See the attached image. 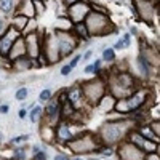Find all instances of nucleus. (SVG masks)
<instances>
[{"label":"nucleus","mask_w":160,"mask_h":160,"mask_svg":"<svg viewBox=\"0 0 160 160\" xmlns=\"http://www.w3.org/2000/svg\"><path fill=\"white\" fill-rule=\"evenodd\" d=\"M87 19L88 21H95V26H90V27H87L88 29V32H90V35L91 34H104L106 32V27L107 26H110V21H109V18H106L102 15V13H96V11H90L88 13V16H87Z\"/></svg>","instance_id":"1"},{"label":"nucleus","mask_w":160,"mask_h":160,"mask_svg":"<svg viewBox=\"0 0 160 160\" xmlns=\"http://www.w3.org/2000/svg\"><path fill=\"white\" fill-rule=\"evenodd\" d=\"M58 37H59V48H61V53L62 54H69L72 50H74V47H75V40L74 37L71 35V34H67V32H59L58 34Z\"/></svg>","instance_id":"2"},{"label":"nucleus","mask_w":160,"mask_h":160,"mask_svg":"<svg viewBox=\"0 0 160 160\" xmlns=\"http://www.w3.org/2000/svg\"><path fill=\"white\" fill-rule=\"evenodd\" d=\"M11 32H13V27H8L6 32L3 34V37L0 39V53H3V54H8L11 51L13 37H15V35H11Z\"/></svg>","instance_id":"3"},{"label":"nucleus","mask_w":160,"mask_h":160,"mask_svg":"<svg viewBox=\"0 0 160 160\" xmlns=\"http://www.w3.org/2000/svg\"><path fill=\"white\" fill-rule=\"evenodd\" d=\"M143 102H144V91H138L125 102V107H127L128 110H135L136 107H140Z\"/></svg>","instance_id":"4"},{"label":"nucleus","mask_w":160,"mask_h":160,"mask_svg":"<svg viewBox=\"0 0 160 160\" xmlns=\"http://www.w3.org/2000/svg\"><path fill=\"white\" fill-rule=\"evenodd\" d=\"M80 96H82V90L79 87H75L72 90H69L67 91V98H69V104H71L72 107H77L79 102H80Z\"/></svg>","instance_id":"5"},{"label":"nucleus","mask_w":160,"mask_h":160,"mask_svg":"<svg viewBox=\"0 0 160 160\" xmlns=\"http://www.w3.org/2000/svg\"><path fill=\"white\" fill-rule=\"evenodd\" d=\"M27 53L31 54H37L39 53V39H37V34H31L27 37Z\"/></svg>","instance_id":"6"},{"label":"nucleus","mask_w":160,"mask_h":160,"mask_svg":"<svg viewBox=\"0 0 160 160\" xmlns=\"http://www.w3.org/2000/svg\"><path fill=\"white\" fill-rule=\"evenodd\" d=\"M15 10V0H0V13L11 15Z\"/></svg>","instance_id":"7"},{"label":"nucleus","mask_w":160,"mask_h":160,"mask_svg":"<svg viewBox=\"0 0 160 160\" xmlns=\"http://www.w3.org/2000/svg\"><path fill=\"white\" fill-rule=\"evenodd\" d=\"M71 131H69V128H67V125L66 123H61L59 127H58V140L59 141H69L71 140Z\"/></svg>","instance_id":"8"},{"label":"nucleus","mask_w":160,"mask_h":160,"mask_svg":"<svg viewBox=\"0 0 160 160\" xmlns=\"http://www.w3.org/2000/svg\"><path fill=\"white\" fill-rule=\"evenodd\" d=\"M119 85L125 90L133 87V77L130 74H119Z\"/></svg>","instance_id":"9"},{"label":"nucleus","mask_w":160,"mask_h":160,"mask_svg":"<svg viewBox=\"0 0 160 160\" xmlns=\"http://www.w3.org/2000/svg\"><path fill=\"white\" fill-rule=\"evenodd\" d=\"M74 29H75V32H77V35H79L80 39H83V40L90 39V32H88L87 26L83 24V23H77V24H74Z\"/></svg>","instance_id":"10"},{"label":"nucleus","mask_w":160,"mask_h":160,"mask_svg":"<svg viewBox=\"0 0 160 160\" xmlns=\"http://www.w3.org/2000/svg\"><path fill=\"white\" fill-rule=\"evenodd\" d=\"M59 107H61V104L58 101L50 102V104H48V107H47V114L50 115V117H54V115L59 112Z\"/></svg>","instance_id":"11"},{"label":"nucleus","mask_w":160,"mask_h":160,"mask_svg":"<svg viewBox=\"0 0 160 160\" xmlns=\"http://www.w3.org/2000/svg\"><path fill=\"white\" fill-rule=\"evenodd\" d=\"M102 59H104V61H114V59H115V51H114V48H106V50L102 51Z\"/></svg>","instance_id":"12"},{"label":"nucleus","mask_w":160,"mask_h":160,"mask_svg":"<svg viewBox=\"0 0 160 160\" xmlns=\"http://www.w3.org/2000/svg\"><path fill=\"white\" fill-rule=\"evenodd\" d=\"M27 95H29V90L27 88H19L18 91H16V95H15V98L18 99V101H23V99H26L27 98Z\"/></svg>","instance_id":"13"},{"label":"nucleus","mask_w":160,"mask_h":160,"mask_svg":"<svg viewBox=\"0 0 160 160\" xmlns=\"http://www.w3.org/2000/svg\"><path fill=\"white\" fill-rule=\"evenodd\" d=\"M40 115H42V109H40V107H34L32 112H31V122H34V123L39 122Z\"/></svg>","instance_id":"14"},{"label":"nucleus","mask_w":160,"mask_h":160,"mask_svg":"<svg viewBox=\"0 0 160 160\" xmlns=\"http://www.w3.org/2000/svg\"><path fill=\"white\" fill-rule=\"evenodd\" d=\"M138 64H140L143 74H146V75L149 74V64H147V61H146L144 58H140V59H138Z\"/></svg>","instance_id":"15"},{"label":"nucleus","mask_w":160,"mask_h":160,"mask_svg":"<svg viewBox=\"0 0 160 160\" xmlns=\"http://www.w3.org/2000/svg\"><path fill=\"white\" fill-rule=\"evenodd\" d=\"M141 135H143V136L146 135V136H147V140H151L152 143H155V140H157V138H155V135L152 133V131H151L149 128H141ZM157 141H158V140H157Z\"/></svg>","instance_id":"16"},{"label":"nucleus","mask_w":160,"mask_h":160,"mask_svg":"<svg viewBox=\"0 0 160 160\" xmlns=\"http://www.w3.org/2000/svg\"><path fill=\"white\" fill-rule=\"evenodd\" d=\"M51 98V90H43V91L40 93V96H39V99L42 101V102H45V101H48Z\"/></svg>","instance_id":"17"},{"label":"nucleus","mask_w":160,"mask_h":160,"mask_svg":"<svg viewBox=\"0 0 160 160\" xmlns=\"http://www.w3.org/2000/svg\"><path fill=\"white\" fill-rule=\"evenodd\" d=\"M6 29H8V27H6V23H5V18L0 15V37L3 35V34L6 32Z\"/></svg>","instance_id":"18"},{"label":"nucleus","mask_w":160,"mask_h":160,"mask_svg":"<svg viewBox=\"0 0 160 160\" xmlns=\"http://www.w3.org/2000/svg\"><path fill=\"white\" fill-rule=\"evenodd\" d=\"M114 48H115V50H123V48H127V45H125V42H123L122 39H119V40L115 42Z\"/></svg>","instance_id":"19"},{"label":"nucleus","mask_w":160,"mask_h":160,"mask_svg":"<svg viewBox=\"0 0 160 160\" xmlns=\"http://www.w3.org/2000/svg\"><path fill=\"white\" fill-rule=\"evenodd\" d=\"M15 157H16L18 160L24 158V149H23V147H18V149L15 151Z\"/></svg>","instance_id":"20"},{"label":"nucleus","mask_w":160,"mask_h":160,"mask_svg":"<svg viewBox=\"0 0 160 160\" xmlns=\"http://www.w3.org/2000/svg\"><path fill=\"white\" fill-rule=\"evenodd\" d=\"M80 59H82V54H77V56H74V59H72L71 62H69V66H71V67L74 69L75 66L79 64V61H80Z\"/></svg>","instance_id":"21"},{"label":"nucleus","mask_w":160,"mask_h":160,"mask_svg":"<svg viewBox=\"0 0 160 160\" xmlns=\"http://www.w3.org/2000/svg\"><path fill=\"white\" fill-rule=\"evenodd\" d=\"M71 72H72V67L69 66V64H67V66H64V67L61 69V75H64V77H66V75H69Z\"/></svg>","instance_id":"22"},{"label":"nucleus","mask_w":160,"mask_h":160,"mask_svg":"<svg viewBox=\"0 0 160 160\" xmlns=\"http://www.w3.org/2000/svg\"><path fill=\"white\" fill-rule=\"evenodd\" d=\"M122 40L125 42V45H127V48H128V47H130V43H131V35H130V34H123Z\"/></svg>","instance_id":"23"},{"label":"nucleus","mask_w":160,"mask_h":160,"mask_svg":"<svg viewBox=\"0 0 160 160\" xmlns=\"http://www.w3.org/2000/svg\"><path fill=\"white\" fill-rule=\"evenodd\" d=\"M27 138H29L27 135H23V136H16L15 140H11V143H13V144H16V143H21V141H26Z\"/></svg>","instance_id":"24"},{"label":"nucleus","mask_w":160,"mask_h":160,"mask_svg":"<svg viewBox=\"0 0 160 160\" xmlns=\"http://www.w3.org/2000/svg\"><path fill=\"white\" fill-rule=\"evenodd\" d=\"M72 110H74V107L71 106V104H69V106H67V104H64V107H62V112L67 114V115H71V114H72Z\"/></svg>","instance_id":"25"},{"label":"nucleus","mask_w":160,"mask_h":160,"mask_svg":"<svg viewBox=\"0 0 160 160\" xmlns=\"http://www.w3.org/2000/svg\"><path fill=\"white\" fill-rule=\"evenodd\" d=\"M34 160H47V154H45V152H37L35 157H34Z\"/></svg>","instance_id":"26"},{"label":"nucleus","mask_w":160,"mask_h":160,"mask_svg":"<svg viewBox=\"0 0 160 160\" xmlns=\"http://www.w3.org/2000/svg\"><path fill=\"white\" fill-rule=\"evenodd\" d=\"M101 154H102V155H107V157H109V155H112V154H114V151L107 147V149H102V151H101Z\"/></svg>","instance_id":"27"},{"label":"nucleus","mask_w":160,"mask_h":160,"mask_svg":"<svg viewBox=\"0 0 160 160\" xmlns=\"http://www.w3.org/2000/svg\"><path fill=\"white\" fill-rule=\"evenodd\" d=\"M8 109H10L8 104H3V106H0V112H2V114H6V112H8Z\"/></svg>","instance_id":"28"},{"label":"nucleus","mask_w":160,"mask_h":160,"mask_svg":"<svg viewBox=\"0 0 160 160\" xmlns=\"http://www.w3.org/2000/svg\"><path fill=\"white\" fill-rule=\"evenodd\" d=\"M54 160H71L67 155H62V154H58V155H54Z\"/></svg>","instance_id":"29"},{"label":"nucleus","mask_w":160,"mask_h":160,"mask_svg":"<svg viewBox=\"0 0 160 160\" xmlns=\"http://www.w3.org/2000/svg\"><path fill=\"white\" fill-rule=\"evenodd\" d=\"M85 72H87V74H90V72H95V66H93V64L87 66V67H85Z\"/></svg>","instance_id":"30"},{"label":"nucleus","mask_w":160,"mask_h":160,"mask_svg":"<svg viewBox=\"0 0 160 160\" xmlns=\"http://www.w3.org/2000/svg\"><path fill=\"white\" fill-rule=\"evenodd\" d=\"M26 114H27V110H26V109H21V110H19V117H21V119H24Z\"/></svg>","instance_id":"31"},{"label":"nucleus","mask_w":160,"mask_h":160,"mask_svg":"<svg viewBox=\"0 0 160 160\" xmlns=\"http://www.w3.org/2000/svg\"><path fill=\"white\" fill-rule=\"evenodd\" d=\"M75 2H77V0H64V3H66L67 6H71V5H74Z\"/></svg>","instance_id":"32"},{"label":"nucleus","mask_w":160,"mask_h":160,"mask_svg":"<svg viewBox=\"0 0 160 160\" xmlns=\"http://www.w3.org/2000/svg\"><path fill=\"white\" fill-rule=\"evenodd\" d=\"M91 54H93V51L90 50V51H87L85 54H83V58H85V59H88V58H91Z\"/></svg>","instance_id":"33"},{"label":"nucleus","mask_w":160,"mask_h":160,"mask_svg":"<svg viewBox=\"0 0 160 160\" xmlns=\"http://www.w3.org/2000/svg\"><path fill=\"white\" fill-rule=\"evenodd\" d=\"M90 160H99V158H90Z\"/></svg>","instance_id":"34"},{"label":"nucleus","mask_w":160,"mask_h":160,"mask_svg":"<svg viewBox=\"0 0 160 160\" xmlns=\"http://www.w3.org/2000/svg\"><path fill=\"white\" fill-rule=\"evenodd\" d=\"M74 160H82V158H79V157H77V158H74Z\"/></svg>","instance_id":"35"}]
</instances>
